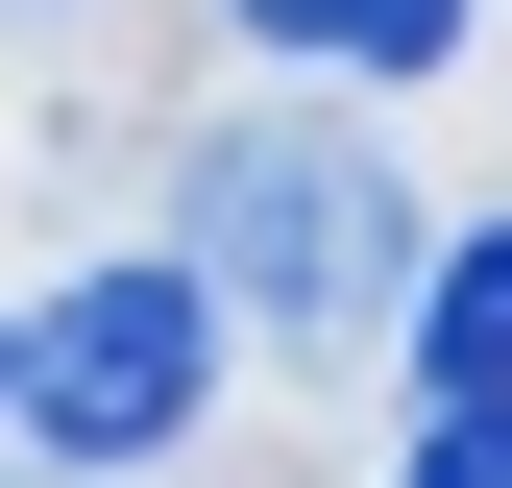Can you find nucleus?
Segmentation results:
<instances>
[{"label": "nucleus", "mask_w": 512, "mask_h": 488, "mask_svg": "<svg viewBox=\"0 0 512 488\" xmlns=\"http://www.w3.org/2000/svg\"><path fill=\"white\" fill-rule=\"evenodd\" d=\"M196 293L220 318H269V342H391V293H415V171L366 147V122H317V98H244V122H196Z\"/></svg>", "instance_id": "1"}, {"label": "nucleus", "mask_w": 512, "mask_h": 488, "mask_svg": "<svg viewBox=\"0 0 512 488\" xmlns=\"http://www.w3.org/2000/svg\"><path fill=\"white\" fill-rule=\"evenodd\" d=\"M220 342H244V318L196 293V244H122V269H74L25 342H0V440L122 488V464H171V440L220 415Z\"/></svg>", "instance_id": "2"}, {"label": "nucleus", "mask_w": 512, "mask_h": 488, "mask_svg": "<svg viewBox=\"0 0 512 488\" xmlns=\"http://www.w3.org/2000/svg\"><path fill=\"white\" fill-rule=\"evenodd\" d=\"M269 74H317V98H415V74H464V25L488 0H220Z\"/></svg>", "instance_id": "3"}, {"label": "nucleus", "mask_w": 512, "mask_h": 488, "mask_svg": "<svg viewBox=\"0 0 512 488\" xmlns=\"http://www.w3.org/2000/svg\"><path fill=\"white\" fill-rule=\"evenodd\" d=\"M391 342H415V391H512V220H439L415 244Z\"/></svg>", "instance_id": "4"}, {"label": "nucleus", "mask_w": 512, "mask_h": 488, "mask_svg": "<svg viewBox=\"0 0 512 488\" xmlns=\"http://www.w3.org/2000/svg\"><path fill=\"white\" fill-rule=\"evenodd\" d=\"M391 488H512V391H439V415H415V464H391Z\"/></svg>", "instance_id": "5"}, {"label": "nucleus", "mask_w": 512, "mask_h": 488, "mask_svg": "<svg viewBox=\"0 0 512 488\" xmlns=\"http://www.w3.org/2000/svg\"><path fill=\"white\" fill-rule=\"evenodd\" d=\"M49 488H98V464H49Z\"/></svg>", "instance_id": "6"}, {"label": "nucleus", "mask_w": 512, "mask_h": 488, "mask_svg": "<svg viewBox=\"0 0 512 488\" xmlns=\"http://www.w3.org/2000/svg\"><path fill=\"white\" fill-rule=\"evenodd\" d=\"M0 342H25V318H0Z\"/></svg>", "instance_id": "7"}]
</instances>
